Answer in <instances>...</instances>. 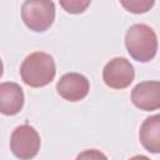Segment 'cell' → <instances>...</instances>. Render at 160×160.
Listing matches in <instances>:
<instances>
[{
  "label": "cell",
  "instance_id": "3",
  "mask_svg": "<svg viewBox=\"0 0 160 160\" xmlns=\"http://www.w3.org/2000/svg\"><path fill=\"white\" fill-rule=\"evenodd\" d=\"M21 19L32 31L42 32L48 30L55 20V5L52 1L28 0L21 6Z\"/></svg>",
  "mask_w": 160,
  "mask_h": 160
},
{
  "label": "cell",
  "instance_id": "5",
  "mask_svg": "<svg viewBox=\"0 0 160 160\" xmlns=\"http://www.w3.org/2000/svg\"><path fill=\"white\" fill-rule=\"evenodd\" d=\"M134 66L126 58L111 59L102 70L104 82L111 89H125L134 81Z\"/></svg>",
  "mask_w": 160,
  "mask_h": 160
},
{
  "label": "cell",
  "instance_id": "10",
  "mask_svg": "<svg viewBox=\"0 0 160 160\" xmlns=\"http://www.w3.org/2000/svg\"><path fill=\"white\" fill-rule=\"evenodd\" d=\"M120 4L130 12L132 14H142V12H146L149 11L155 1L152 0H130V1H120Z\"/></svg>",
  "mask_w": 160,
  "mask_h": 160
},
{
  "label": "cell",
  "instance_id": "7",
  "mask_svg": "<svg viewBox=\"0 0 160 160\" xmlns=\"http://www.w3.org/2000/svg\"><path fill=\"white\" fill-rule=\"evenodd\" d=\"M132 104L144 111L160 109V81H142L131 90Z\"/></svg>",
  "mask_w": 160,
  "mask_h": 160
},
{
  "label": "cell",
  "instance_id": "13",
  "mask_svg": "<svg viewBox=\"0 0 160 160\" xmlns=\"http://www.w3.org/2000/svg\"><path fill=\"white\" fill-rule=\"evenodd\" d=\"M130 160H150V159L148 156H145V155H135Z\"/></svg>",
  "mask_w": 160,
  "mask_h": 160
},
{
  "label": "cell",
  "instance_id": "6",
  "mask_svg": "<svg viewBox=\"0 0 160 160\" xmlns=\"http://www.w3.org/2000/svg\"><path fill=\"white\" fill-rule=\"evenodd\" d=\"M58 94L68 101H80L89 94L90 82L86 76L79 72L64 74L56 84Z\"/></svg>",
  "mask_w": 160,
  "mask_h": 160
},
{
  "label": "cell",
  "instance_id": "12",
  "mask_svg": "<svg viewBox=\"0 0 160 160\" xmlns=\"http://www.w3.org/2000/svg\"><path fill=\"white\" fill-rule=\"evenodd\" d=\"M75 160H108L106 155L96 149H89L81 151Z\"/></svg>",
  "mask_w": 160,
  "mask_h": 160
},
{
  "label": "cell",
  "instance_id": "11",
  "mask_svg": "<svg viewBox=\"0 0 160 160\" xmlns=\"http://www.w3.org/2000/svg\"><path fill=\"white\" fill-rule=\"evenodd\" d=\"M90 2L91 1H89V0H86V1H82V0H62V1H60V6H62L66 12L81 14L86 10V8L90 5Z\"/></svg>",
  "mask_w": 160,
  "mask_h": 160
},
{
  "label": "cell",
  "instance_id": "4",
  "mask_svg": "<svg viewBox=\"0 0 160 160\" xmlns=\"http://www.w3.org/2000/svg\"><path fill=\"white\" fill-rule=\"evenodd\" d=\"M40 135L28 125H19L10 136V150L20 160H30L35 158L40 150Z\"/></svg>",
  "mask_w": 160,
  "mask_h": 160
},
{
  "label": "cell",
  "instance_id": "2",
  "mask_svg": "<svg viewBox=\"0 0 160 160\" xmlns=\"http://www.w3.org/2000/svg\"><path fill=\"white\" fill-rule=\"evenodd\" d=\"M125 46L130 56L139 62L152 60L158 51V38L146 24H134L125 34Z\"/></svg>",
  "mask_w": 160,
  "mask_h": 160
},
{
  "label": "cell",
  "instance_id": "1",
  "mask_svg": "<svg viewBox=\"0 0 160 160\" xmlns=\"http://www.w3.org/2000/svg\"><path fill=\"white\" fill-rule=\"evenodd\" d=\"M56 74L52 56L44 51H35L25 58L20 66L21 80L31 88H42L50 84Z\"/></svg>",
  "mask_w": 160,
  "mask_h": 160
},
{
  "label": "cell",
  "instance_id": "8",
  "mask_svg": "<svg viewBox=\"0 0 160 160\" xmlns=\"http://www.w3.org/2000/svg\"><path fill=\"white\" fill-rule=\"evenodd\" d=\"M24 106L22 88L11 81L1 82L0 85V111L4 115H16Z\"/></svg>",
  "mask_w": 160,
  "mask_h": 160
},
{
  "label": "cell",
  "instance_id": "9",
  "mask_svg": "<svg viewBox=\"0 0 160 160\" xmlns=\"http://www.w3.org/2000/svg\"><path fill=\"white\" fill-rule=\"evenodd\" d=\"M139 139L145 150L160 154V114L151 115L144 120L139 130Z\"/></svg>",
  "mask_w": 160,
  "mask_h": 160
}]
</instances>
